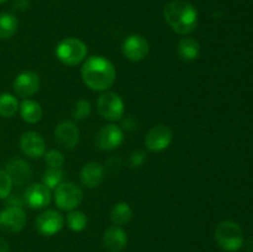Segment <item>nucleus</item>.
<instances>
[{
    "label": "nucleus",
    "mask_w": 253,
    "mask_h": 252,
    "mask_svg": "<svg viewBox=\"0 0 253 252\" xmlns=\"http://www.w3.org/2000/svg\"><path fill=\"white\" fill-rule=\"evenodd\" d=\"M81 73L84 84L94 91H106L113 86L116 79L115 67L103 56L85 58Z\"/></svg>",
    "instance_id": "1"
},
{
    "label": "nucleus",
    "mask_w": 253,
    "mask_h": 252,
    "mask_svg": "<svg viewBox=\"0 0 253 252\" xmlns=\"http://www.w3.org/2000/svg\"><path fill=\"white\" fill-rule=\"evenodd\" d=\"M163 16L170 29L178 35H189L198 26V10L184 0H173L163 10Z\"/></svg>",
    "instance_id": "2"
},
{
    "label": "nucleus",
    "mask_w": 253,
    "mask_h": 252,
    "mask_svg": "<svg viewBox=\"0 0 253 252\" xmlns=\"http://www.w3.org/2000/svg\"><path fill=\"white\" fill-rule=\"evenodd\" d=\"M217 245L226 252H236L244 245V230L232 220L219 222L215 229Z\"/></svg>",
    "instance_id": "3"
},
{
    "label": "nucleus",
    "mask_w": 253,
    "mask_h": 252,
    "mask_svg": "<svg viewBox=\"0 0 253 252\" xmlns=\"http://www.w3.org/2000/svg\"><path fill=\"white\" fill-rule=\"evenodd\" d=\"M88 46L82 40L67 37L56 46V57L59 62L69 67L77 66L85 61Z\"/></svg>",
    "instance_id": "4"
},
{
    "label": "nucleus",
    "mask_w": 253,
    "mask_h": 252,
    "mask_svg": "<svg viewBox=\"0 0 253 252\" xmlns=\"http://www.w3.org/2000/svg\"><path fill=\"white\" fill-rule=\"evenodd\" d=\"M83 190L73 182H62L54 189V203L63 211L76 210L83 202Z\"/></svg>",
    "instance_id": "5"
},
{
    "label": "nucleus",
    "mask_w": 253,
    "mask_h": 252,
    "mask_svg": "<svg viewBox=\"0 0 253 252\" xmlns=\"http://www.w3.org/2000/svg\"><path fill=\"white\" fill-rule=\"evenodd\" d=\"M98 113L109 121L120 120L125 113V105L120 95L114 91H104L96 101Z\"/></svg>",
    "instance_id": "6"
},
{
    "label": "nucleus",
    "mask_w": 253,
    "mask_h": 252,
    "mask_svg": "<svg viewBox=\"0 0 253 252\" xmlns=\"http://www.w3.org/2000/svg\"><path fill=\"white\" fill-rule=\"evenodd\" d=\"M27 216L22 207L7 205L0 211V229L7 232H20L26 226Z\"/></svg>",
    "instance_id": "7"
},
{
    "label": "nucleus",
    "mask_w": 253,
    "mask_h": 252,
    "mask_svg": "<svg viewBox=\"0 0 253 252\" xmlns=\"http://www.w3.org/2000/svg\"><path fill=\"white\" fill-rule=\"evenodd\" d=\"M124 140H125V136L121 127L114 124H109L98 131L95 136V145L103 151H113L120 147Z\"/></svg>",
    "instance_id": "8"
},
{
    "label": "nucleus",
    "mask_w": 253,
    "mask_h": 252,
    "mask_svg": "<svg viewBox=\"0 0 253 252\" xmlns=\"http://www.w3.org/2000/svg\"><path fill=\"white\" fill-rule=\"evenodd\" d=\"M51 189L43 183L30 184L24 193V203L32 210L43 209L51 203Z\"/></svg>",
    "instance_id": "9"
},
{
    "label": "nucleus",
    "mask_w": 253,
    "mask_h": 252,
    "mask_svg": "<svg viewBox=\"0 0 253 252\" xmlns=\"http://www.w3.org/2000/svg\"><path fill=\"white\" fill-rule=\"evenodd\" d=\"M172 140L173 133L168 126L156 125L146 135L145 145L151 152H161L169 147Z\"/></svg>",
    "instance_id": "10"
},
{
    "label": "nucleus",
    "mask_w": 253,
    "mask_h": 252,
    "mask_svg": "<svg viewBox=\"0 0 253 252\" xmlns=\"http://www.w3.org/2000/svg\"><path fill=\"white\" fill-rule=\"evenodd\" d=\"M64 226V217L57 210H44L36 217V230L43 236H53Z\"/></svg>",
    "instance_id": "11"
},
{
    "label": "nucleus",
    "mask_w": 253,
    "mask_h": 252,
    "mask_svg": "<svg viewBox=\"0 0 253 252\" xmlns=\"http://www.w3.org/2000/svg\"><path fill=\"white\" fill-rule=\"evenodd\" d=\"M121 49H123L124 56L127 59L132 62H140L148 56L150 44L147 40L141 35H130L123 42Z\"/></svg>",
    "instance_id": "12"
},
{
    "label": "nucleus",
    "mask_w": 253,
    "mask_h": 252,
    "mask_svg": "<svg viewBox=\"0 0 253 252\" xmlns=\"http://www.w3.org/2000/svg\"><path fill=\"white\" fill-rule=\"evenodd\" d=\"M40 84H41V81H40L39 74L36 72L26 71L16 76L12 86L16 95L27 99L40 90Z\"/></svg>",
    "instance_id": "13"
},
{
    "label": "nucleus",
    "mask_w": 253,
    "mask_h": 252,
    "mask_svg": "<svg viewBox=\"0 0 253 252\" xmlns=\"http://www.w3.org/2000/svg\"><path fill=\"white\" fill-rule=\"evenodd\" d=\"M79 128L73 121H62L54 128V138L64 150H73L79 142Z\"/></svg>",
    "instance_id": "14"
},
{
    "label": "nucleus",
    "mask_w": 253,
    "mask_h": 252,
    "mask_svg": "<svg viewBox=\"0 0 253 252\" xmlns=\"http://www.w3.org/2000/svg\"><path fill=\"white\" fill-rule=\"evenodd\" d=\"M20 148L30 158H40L46 153L43 137L35 131H26L20 137Z\"/></svg>",
    "instance_id": "15"
},
{
    "label": "nucleus",
    "mask_w": 253,
    "mask_h": 252,
    "mask_svg": "<svg viewBox=\"0 0 253 252\" xmlns=\"http://www.w3.org/2000/svg\"><path fill=\"white\" fill-rule=\"evenodd\" d=\"M127 234L120 226H110L103 236V245L109 252H123L127 246Z\"/></svg>",
    "instance_id": "16"
},
{
    "label": "nucleus",
    "mask_w": 253,
    "mask_h": 252,
    "mask_svg": "<svg viewBox=\"0 0 253 252\" xmlns=\"http://www.w3.org/2000/svg\"><path fill=\"white\" fill-rule=\"evenodd\" d=\"M104 174H105V169H104L103 165H100L99 162H89L82 168L79 178H81L82 185L88 189H93L101 184Z\"/></svg>",
    "instance_id": "17"
},
{
    "label": "nucleus",
    "mask_w": 253,
    "mask_h": 252,
    "mask_svg": "<svg viewBox=\"0 0 253 252\" xmlns=\"http://www.w3.org/2000/svg\"><path fill=\"white\" fill-rule=\"evenodd\" d=\"M6 173L11 178L12 184L24 185L31 178V168L27 162L20 158H14L6 165Z\"/></svg>",
    "instance_id": "18"
},
{
    "label": "nucleus",
    "mask_w": 253,
    "mask_h": 252,
    "mask_svg": "<svg viewBox=\"0 0 253 252\" xmlns=\"http://www.w3.org/2000/svg\"><path fill=\"white\" fill-rule=\"evenodd\" d=\"M19 111L22 120L26 121L27 124H37L43 115L41 105L31 99H25L19 105Z\"/></svg>",
    "instance_id": "19"
},
{
    "label": "nucleus",
    "mask_w": 253,
    "mask_h": 252,
    "mask_svg": "<svg viewBox=\"0 0 253 252\" xmlns=\"http://www.w3.org/2000/svg\"><path fill=\"white\" fill-rule=\"evenodd\" d=\"M178 56L187 62L195 61L200 56V43L193 37H184L178 43Z\"/></svg>",
    "instance_id": "20"
},
{
    "label": "nucleus",
    "mask_w": 253,
    "mask_h": 252,
    "mask_svg": "<svg viewBox=\"0 0 253 252\" xmlns=\"http://www.w3.org/2000/svg\"><path fill=\"white\" fill-rule=\"evenodd\" d=\"M19 29L16 16L10 12H0V40H9Z\"/></svg>",
    "instance_id": "21"
},
{
    "label": "nucleus",
    "mask_w": 253,
    "mask_h": 252,
    "mask_svg": "<svg viewBox=\"0 0 253 252\" xmlns=\"http://www.w3.org/2000/svg\"><path fill=\"white\" fill-rule=\"evenodd\" d=\"M132 217V209L127 203H118L110 211V219L114 225L121 226L127 224Z\"/></svg>",
    "instance_id": "22"
},
{
    "label": "nucleus",
    "mask_w": 253,
    "mask_h": 252,
    "mask_svg": "<svg viewBox=\"0 0 253 252\" xmlns=\"http://www.w3.org/2000/svg\"><path fill=\"white\" fill-rule=\"evenodd\" d=\"M19 101L15 95L10 93L0 94V116L11 118L19 110Z\"/></svg>",
    "instance_id": "23"
},
{
    "label": "nucleus",
    "mask_w": 253,
    "mask_h": 252,
    "mask_svg": "<svg viewBox=\"0 0 253 252\" xmlns=\"http://www.w3.org/2000/svg\"><path fill=\"white\" fill-rule=\"evenodd\" d=\"M67 225L72 231H83L88 225V217L83 211L79 210H72L67 215Z\"/></svg>",
    "instance_id": "24"
},
{
    "label": "nucleus",
    "mask_w": 253,
    "mask_h": 252,
    "mask_svg": "<svg viewBox=\"0 0 253 252\" xmlns=\"http://www.w3.org/2000/svg\"><path fill=\"white\" fill-rule=\"evenodd\" d=\"M64 172L61 168H49L46 170L42 178V183L49 188V189H56L62 182H64Z\"/></svg>",
    "instance_id": "25"
},
{
    "label": "nucleus",
    "mask_w": 253,
    "mask_h": 252,
    "mask_svg": "<svg viewBox=\"0 0 253 252\" xmlns=\"http://www.w3.org/2000/svg\"><path fill=\"white\" fill-rule=\"evenodd\" d=\"M91 114V105L88 100L85 99H79L74 103L73 109H72V118L74 120H84V119L89 118Z\"/></svg>",
    "instance_id": "26"
},
{
    "label": "nucleus",
    "mask_w": 253,
    "mask_h": 252,
    "mask_svg": "<svg viewBox=\"0 0 253 252\" xmlns=\"http://www.w3.org/2000/svg\"><path fill=\"white\" fill-rule=\"evenodd\" d=\"M44 161L49 168H61L64 163V156L61 151L49 150L44 153Z\"/></svg>",
    "instance_id": "27"
},
{
    "label": "nucleus",
    "mask_w": 253,
    "mask_h": 252,
    "mask_svg": "<svg viewBox=\"0 0 253 252\" xmlns=\"http://www.w3.org/2000/svg\"><path fill=\"white\" fill-rule=\"evenodd\" d=\"M12 190V180L6 170L0 169V199H6Z\"/></svg>",
    "instance_id": "28"
},
{
    "label": "nucleus",
    "mask_w": 253,
    "mask_h": 252,
    "mask_svg": "<svg viewBox=\"0 0 253 252\" xmlns=\"http://www.w3.org/2000/svg\"><path fill=\"white\" fill-rule=\"evenodd\" d=\"M145 161V155L141 151H137V152H133L132 156H131V165L132 166H141Z\"/></svg>",
    "instance_id": "29"
},
{
    "label": "nucleus",
    "mask_w": 253,
    "mask_h": 252,
    "mask_svg": "<svg viewBox=\"0 0 253 252\" xmlns=\"http://www.w3.org/2000/svg\"><path fill=\"white\" fill-rule=\"evenodd\" d=\"M29 6V0H15L14 7L17 10H24Z\"/></svg>",
    "instance_id": "30"
},
{
    "label": "nucleus",
    "mask_w": 253,
    "mask_h": 252,
    "mask_svg": "<svg viewBox=\"0 0 253 252\" xmlns=\"http://www.w3.org/2000/svg\"><path fill=\"white\" fill-rule=\"evenodd\" d=\"M0 252H10L9 242L1 236H0Z\"/></svg>",
    "instance_id": "31"
},
{
    "label": "nucleus",
    "mask_w": 253,
    "mask_h": 252,
    "mask_svg": "<svg viewBox=\"0 0 253 252\" xmlns=\"http://www.w3.org/2000/svg\"><path fill=\"white\" fill-rule=\"evenodd\" d=\"M5 1H7V0H0V4H2V2H5Z\"/></svg>",
    "instance_id": "32"
}]
</instances>
